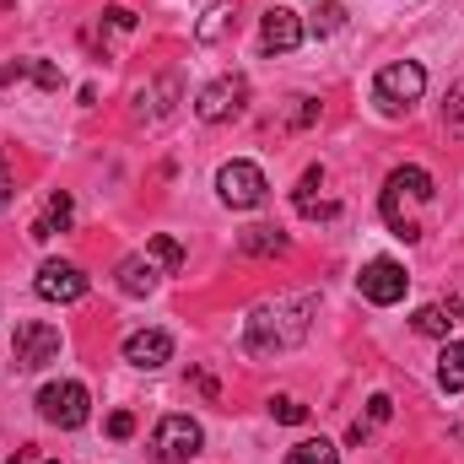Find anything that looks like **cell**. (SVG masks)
<instances>
[{"mask_svg":"<svg viewBox=\"0 0 464 464\" xmlns=\"http://www.w3.org/2000/svg\"><path fill=\"white\" fill-rule=\"evenodd\" d=\"M314 314H319V292H292V297L259 303L243 319V351L248 356H276V351L303 346L308 330H314Z\"/></svg>","mask_w":464,"mask_h":464,"instance_id":"6da1fadb","label":"cell"},{"mask_svg":"<svg viewBox=\"0 0 464 464\" xmlns=\"http://www.w3.org/2000/svg\"><path fill=\"white\" fill-rule=\"evenodd\" d=\"M432 173L427 168H394L389 173V184H383V222H389V232L394 237H405V243H416L421 237V222H416V206H427L432 200Z\"/></svg>","mask_w":464,"mask_h":464,"instance_id":"7a4b0ae2","label":"cell"},{"mask_svg":"<svg viewBox=\"0 0 464 464\" xmlns=\"http://www.w3.org/2000/svg\"><path fill=\"white\" fill-rule=\"evenodd\" d=\"M421 92H427L421 60H394V65H383V71L372 76V103H378L383 114H405L411 103H421Z\"/></svg>","mask_w":464,"mask_h":464,"instance_id":"3957f363","label":"cell"},{"mask_svg":"<svg viewBox=\"0 0 464 464\" xmlns=\"http://www.w3.org/2000/svg\"><path fill=\"white\" fill-rule=\"evenodd\" d=\"M38 416H44L49 427H60V432L87 427V416H92V394H87V383H76V378L44 383V389H38Z\"/></svg>","mask_w":464,"mask_h":464,"instance_id":"277c9868","label":"cell"},{"mask_svg":"<svg viewBox=\"0 0 464 464\" xmlns=\"http://www.w3.org/2000/svg\"><path fill=\"white\" fill-rule=\"evenodd\" d=\"M217 195H222V206H232V211H254L270 195V179H265L259 162L237 157V162H222L217 168Z\"/></svg>","mask_w":464,"mask_h":464,"instance_id":"5b68a950","label":"cell"},{"mask_svg":"<svg viewBox=\"0 0 464 464\" xmlns=\"http://www.w3.org/2000/svg\"><path fill=\"white\" fill-rule=\"evenodd\" d=\"M60 351H65V335L44 319H22L16 335H11V356H16L22 372H44L49 362H60Z\"/></svg>","mask_w":464,"mask_h":464,"instance_id":"8992f818","label":"cell"},{"mask_svg":"<svg viewBox=\"0 0 464 464\" xmlns=\"http://www.w3.org/2000/svg\"><path fill=\"white\" fill-rule=\"evenodd\" d=\"M356 292H362L372 308H394V303H405L411 276H405V265H400V259H367V265H362V276H356Z\"/></svg>","mask_w":464,"mask_h":464,"instance_id":"52a82bcc","label":"cell"},{"mask_svg":"<svg viewBox=\"0 0 464 464\" xmlns=\"http://www.w3.org/2000/svg\"><path fill=\"white\" fill-rule=\"evenodd\" d=\"M87 270L82 265H71V259H44L38 265V276H33V292L44 297V303H82L87 297Z\"/></svg>","mask_w":464,"mask_h":464,"instance_id":"ba28073f","label":"cell"},{"mask_svg":"<svg viewBox=\"0 0 464 464\" xmlns=\"http://www.w3.org/2000/svg\"><path fill=\"white\" fill-rule=\"evenodd\" d=\"M200 443H206V432H200V421H189V416H162L157 421V432H151V454L168 464L179 459H195L200 454Z\"/></svg>","mask_w":464,"mask_h":464,"instance_id":"9c48e42d","label":"cell"},{"mask_svg":"<svg viewBox=\"0 0 464 464\" xmlns=\"http://www.w3.org/2000/svg\"><path fill=\"white\" fill-rule=\"evenodd\" d=\"M243 103H248V82H243V76H222V82H211V87L195 98V119L222 124V119L243 114Z\"/></svg>","mask_w":464,"mask_h":464,"instance_id":"30bf717a","label":"cell"},{"mask_svg":"<svg viewBox=\"0 0 464 464\" xmlns=\"http://www.w3.org/2000/svg\"><path fill=\"white\" fill-rule=\"evenodd\" d=\"M303 33H308V22H303L292 5H270V11L259 16V49H265V54H292V49L303 44Z\"/></svg>","mask_w":464,"mask_h":464,"instance_id":"8fae6325","label":"cell"},{"mask_svg":"<svg viewBox=\"0 0 464 464\" xmlns=\"http://www.w3.org/2000/svg\"><path fill=\"white\" fill-rule=\"evenodd\" d=\"M124 362L140 367V372L168 367V362H173V335H168V330H135V335L124 341Z\"/></svg>","mask_w":464,"mask_h":464,"instance_id":"7c38bea8","label":"cell"},{"mask_svg":"<svg viewBox=\"0 0 464 464\" xmlns=\"http://www.w3.org/2000/svg\"><path fill=\"white\" fill-rule=\"evenodd\" d=\"M114 281H119V292H124V297H151V292H157V281H162V270L151 265V254H124V259H119V270H114Z\"/></svg>","mask_w":464,"mask_h":464,"instance_id":"4fadbf2b","label":"cell"},{"mask_svg":"<svg viewBox=\"0 0 464 464\" xmlns=\"http://www.w3.org/2000/svg\"><path fill=\"white\" fill-rule=\"evenodd\" d=\"M71 222H76V200L65 195V189H54L49 200H44V211H38V222H33V232L27 237H54V232H71Z\"/></svg>","mask_w":464,"mask_h":464,"instance_id":"5bb4252c","label":"cell"},{"mask_svg":"<svg viewBox=\"0 0 464 464\" xmlns=\"http://www.w3.org/2000/svg\"><path fill=\"white\" fill-rule=\"evenodd\" d=\"M232 16H237V5H232V0H217V5L195 22V44H222L227 27H232Z\"/></svg>","mask_w":464,"mask_h":464,"instance_id":"9a60e30c","label":"cell"},{"mask_svg":"<svg viewBox=\"0 0 464 464\" xmlns=\"http://www.w3.org/2000/svg\"><path fill=\"white\" fill-rule=\"evenodd\" d=\"M411 330H416V335H427V341H449L454 314H449L443 303H427V308H416V314H411Z\"/></svg>","mask_w":464,"mask_h":464,"instance_id":"2e32d148","label":"cell"},{"mask_svg":"<svg viewBox=\"0 0 464 464\" xmlns=\"http://www.w3.org/2000/svg\"><path fill=\"white\" fill-rule=\"evenodd\" d=\"M438 383L449 394L464 389V341H443V356H438Z\"/></svg>","mask_w":464,"mask_h":464,"instance_id":"e0dca14e","label":"cell"},{"mask_svg":"<svg viewBox=\"0 0 464 464\" xmlns=\"http://www.w3.org/2000/svg\"><path fill=\"white\" fill-rule=\"evenodd\" d=\"M146 254H151V265H157L162 276H179V270H184V248H179V237H168V232H157V237L146 243Z\"/></svg>","mask_w":464,"mask_h":464,"instance_id":"ac0fdd59","label":"cell"},{"mask_svg":"<svg viewBox=\"0 0 464 464\" xmlns=\"http://www.w3.org/2000/svg\"><path fill=\"white\" fill-rule=\"evenodd\" d=\"M286 464H341V449H335L330 438H303V443L286 454Z\"/></svg>","mask_w":464,"mask_h":464,"instance_id":"d6986e66","label":"cell"},{"mask_svg":"<svg viewBox=\"0 0 464 464\" xmlns=\"http://www.w3.org/2000/svg\"><path fill=\"white\" fill-rule=\"evenodd\" d=\"M237 248H243V254H286V232H276V227H248L243 237H237Z\"/></svg>","mask_w":464,"mask_h":464,"instance_id":"ffe728a7","label":"cell"},{"mask_svg":"<svg viewBox=\"0 0 464 464\" xmlns=\"http://www.w3.org/2000/svg\"><path fill=\"white\" fill-rule=\"evenodd\" d=\"M341 27H346V5H341V0H324V5L308 16V33H314V38H330V33H341Z\"/></svg>","mask_w":464,"mask_h":464,"instance_id":"44dd1931","label":"cell"},{"mask_svg":"<svg viewBox=\"0 0 464 464\" xmlns=\"http://www.w3.org/2000/svg\"><path fill=\"white\" fill-rule=\"evenodd\" d=\"M270 416L286 421V427H297V421H308V405L303 400H270Z\"/></svg>","mask_w":464,"mask_h":464,"instance_id":"7402d4cb","label":"cell"},{"mask_svg":"<svg viewBox=\"0 0 464 464\" xmlns=\"http://www.w3.org/2000/svg\"><path fill=\"white\" fill-rule=\"evenodd\" d=\"M443 124L449 130H464V82L449 87V103H443Z\"/></svg>","mask_w":464,"mask_h":464,"instance_id":"603a6c76","label":"cell"},{"mask_svg":"<svg viewBox=\"0 0 464 464\" xmlns=\"http://www.w3.org/2000/svg\"><path fill=\"white\" fill-rule=\"evenodd\" d=\"M103 27H109V33H130V27H135V16H130L124 5H109V11H103Z\"/></svg>","mask_w":464,"mask_h":464,"instance_id":"cb8c5ba5","label":"cell"},{"mask_svg":"<svg viewBox=\"0 0 464 464\" xmlns=\"http://www.w3.org/2000/svg\"><path fill=\"white\" fill-rule=\"evenodd\" d=\"M130 432H135V416H130V411H114V416H109V438H114V443H124Z\"/></svg>","mask_w":464,"mask_h":464,"instance_id":"d4e9b609","label":"cell"},{"mask_svg":"<svg viewBox=\"0 0 464 464\" xmlns=\"http://www.w3.org/2000/svg\"><path fill=\"white\" fill-rule=\"evenodd\" d=\"M389 411H394V400H389V394H372V400H367V421H372V427H378V421H389Z\"/></svg>","mask_w":464,"mask_h":464,"instance_id":"484cf974","label":"cell"},{"mask_svg":"<svg viewBox=\"0 0 464 464\" xmlns=\"http://www.w3.org/2000/svg\"><path fill=\"white\" fill-rule=\"evenodd\" d=\"M11 195H16V179H11V168H5V151H0V211L11 206Z\"/></svg>","mask_w":464,"mask_h":464,"instance_id":"4316f807","label":"cell"},{"mask_svg":"<svg viewBox=\"0 0 464 464\" xmlns=\"http://www.w3.org/2000/svg\"><path fill=\"white\" fill-rule=\"evenodd\" d=\"M44 464H60V459H44Z\"/></svg>","mask_w":464,"mask_h":464,"instance_id":"83f0119b","label":"cell"}]
</instances>
